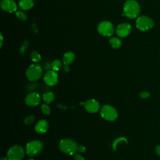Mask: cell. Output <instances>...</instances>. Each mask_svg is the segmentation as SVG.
<instances>
[{
    "label": "cell",
    "instance_id": "cell-7",
    "mask_svg": "<svg viewBox=\"0 0 160 160\" xmlns=\"http://www.w3.org/2000/svg\"><path fill=\"white\" fill-rule=\"evenodd\" d=\"M136 25L139 30L144 31L151 29L154 26V22L151 18L143 15L138 18L136 21Z\"/></svg>",
    "mask_w": 160,
    "mask_h": 160
},
{
    "label": "cell",
    "instance_id": "cell-28",
    "mask_svg": "<svg viewBox=\"0 0 160 160\" xmlns=\"http://www.w3.org/2000/svg\"><path fill=\"white\" fill-rule=\"evenodd\" d=\"M77 151H78L80 152H84L86 151V148L84 146H79L78 147Z\"/></svg>",
    "mask_w": 160,
    "mask_h": 160
},
{
    "label": "cell",
    "instance_id": "cell-32",
    "mask_svg": "<svg viewBox=\"0 0 160 160\" xmlns=\"http://www.w3.org/2000/svg\"><path fill=\"white\" fill-rule=\"evenodd\" d=\"M0 37H1V44H0V46H1V47L2 45V42H3V37H2V34H0Z\"/></svg>",
    "mask_w": 160,
    "mask_h": 160
},
{
    "label": "cell",
    "instance_id": "cell-4",
    "mask_svg": "<svg viewBox=\"0 0 160 160\" xmlns=\"http://www.w3.org/2000/svg\"><path fill=\"white\" fill-rule=\"evenodd\" d=\"M101 116L105 120L109 121H115L118 118V112L116 109L112 106L106 104L101 109Z\"/></svg>",
    "mask_w": 160,
    "mask_h": 160
},
{
    "label": "cell",
    "instance_id": "cell-30",
    "mask_svg": "<svg viewBox=\"0 0 160 160\" xmlns=\"http://www.w3.org/2000/svg\"><path fill=\"white\" fill-rule=\"evenodd\" d=\"M155 152H156V153L158 156H160V145L157 146L156 147V148H155Z\"/></svg>",
    "mask_w": 160,
    "mask_h": 160
},
{
    "label": "cell",
    "instance_id": "cell-19",
    "mask_svg": "<svg viewBox=\"0 0 160 160\" xmlns=\"http://www.w3.org/2000/svg\"><path fill=\"white\" fill-rule=\"evenodd\" d=\"M29 57H30L31 59L34 62H38L41 59V56L40 54L36 51H32L30 52Z\"/></svg>",
    "mask_w": 160,
    "mask_h": 160
},
{
    "label": "cell",
    "instance_id": "cell-6",
    "mask_svg": "<svg viewBox=\"0 0 160 160\" xmlns=\"http://www.w3.org/2000/svg\"><path fill=\"white\" fill-rule=\"evenodd\" d=\"M43 148V144L39 140H33L27 143L26 152L29 156H34L39 154Z\"/></svg>",
    "mask_w": 160,
    "mask_h": 160
},
{
    "label": "cell",
    "instance_id": "cell-23",
    "mask_svg": "<svg viewBox=\"0 0 160 160\" xmlns=\"http://www.w3.org/2000/svg\"><path fill=\"white\" fill-rule=\"evenodd\" d=\"M34 119L35 118L33 115H30V116H26L24 119V122L25 124H27V125L31 124L34 122Z\"/></svg>",
    "mask_w": 160,
    "mask_h": 160
},
{
    "label": "cell",
    "instance_id": "cell-21",
    "mask_svg": "<svg viewBox=\"0 0 160 160\" xmlns=\"http://www.w3.org/2000/svg\"><path fill=\"white\" fill-rule=\"evenodd\" d=\"M16 15L17 18L22 21H26L27 20V16L26 14L22 11H16Z\"/></svg>",
    "mask_w": 160,
    "mask_h": 160
},
{
    "label": "cell",
    "instance_id": "cell-31",
    "mask_svg": "<svg viewBox=\"0 0 160 160\" xmlns=\"http://www.w3.org/2000/svg\"><path fill=\"white\" fill-rule=\"evenodd\" d=\"M64 71L65 72H69V68L68 67V66H66L64 65Z\"/></svg>",
    "mask_w": 160,
    "mask_h": 160
},
{
    "label": "cell",
    "instance_id": "cell-12",
    "mask_svg": "<svg viewBox=\"0 0 160 160\" xmlns=\"http://www.w3.org/2000/svg\"><path fill=\"white\" fill-rule=\"evenodd\" d=\"M1 9L8 12H13L17 11V4L14 0H1L0 2Z\"/></svg>",
    "mask_w": 160,
    "mask_h": 160
},
{
    "label": "cell",
    "instance_id": "cell-14",
    "mask_svg": "<svg viewBox=\"0 0 160 160\" xmlns=\"http://www.w3.org/2000/svg\"><path fill=\"white\" fill-rule=\"evenodd\" d=\"M48 126V121L45 119H41L36 124L35 131L39 134H43L47 131Z\"/></svg>",
    "mask_w": 160,
    "mask_h": 160
},
{
    "label": "cell",
    "instance_id": "cell-3",
    "mask_svg": "<svg viewBox=\"0 0 160 160\" xmlns=\"http://www.w3.org/2000/svg\"><path fill=\"white\" fill-rule=\"evenodd\" d=\"M42 74V68L40 64H33L30 65L26 70V75L31 81H36L39 79Z\"/></svg>",
    "mask_w": 160,
    "mask_h": 160
},
{
    "label": "cell",
    "instance_id": "cell-18",
    "mask_svg": "<svg viewBox=\"0 0 160 160\" xmlns=\"http://www.w3.org/2000/svg\"><path fill=\"white\" fill-rule=\"evenodd\" d=\"M109 43L111 46L114 49H118L122 46L121 41L116 37H113L109 40Z\"/></svg>",
    "mask_w": 160,
    "mask_h": 160
},
{
    "label": "cell",
    "instance_id": "cell-25",
    "mask_svg": "<svg viewBox=\"0 0 160 160\" xmlns=\"http://www.w3.org/2000/svg\"><path fill=\"white\" fill-rule=\"evenodd\" d=\"M28 41H24V42L22 43V44L21 45V48H20V52L21 54H24V52L26 51V50L27 49V47H28Z\"/></svg>",
    "mask_w": 160,
    "mask_h": 160
},
{
    "label": "cell",
    "instance_id": "cell-24",
    "mask_svg": "<svg viewBox=\"0 0 160 160\" xmlns=\"http://www.w3.org/2000/svg\"><path fill=\"white\" fill-rule=\"evenodd\" d=\"M41 111L43 112V114H44L46 115H48V114H50L51 110H50L49 107L47 104H43L41 105Z\"/></svg>",
    "mask_w": 160,
    "mask_h": 160
},
{
    "label": "cell",
    "instance_id": "cell-1",
    "mask_svg": "<svg viewBox=\"0 0 160 160\" xmlns=\"http://www.w3.org/2000/svg\"><path fill=\"white\" fill-rule=\"evenodd\" d=\"M123 16L129 19L136 18L140 13V6L135 0H127L123 7Z\"/></svg>",
    "mask_w": 160,
    "mask_h": 160
},
{
    "label": "cell",
    "instance_id": "cell-11",
    "mask_svg": "<svg viewBox=\"0 0 160 160\" xmlns=\"http://www.w3.org/2000/svg\"><path fill=\"white\" fill-rule=\"evenodd\" d=\"M41 102L40 95L35 92H30L25 98V103L29 106H38Z\"/></svg>",
    "mask_w": 160,
    "mask_h": 160
},
{
    "label": "cell",
    "instance_id": "cell-17",
    "mask_svg": "<svg viewBox=\"0 0 160 160\" xmlns=\"http://www.w3.org/2000/svg\"><path fill=\"white\" fill-rule=\"evenodd\" d=\"M55 98V95L52 92H47L44 93L42 96L43 101L46 103H51L52 102Z\"/></svg>",
    "mask_w": 160,
    "mask_h": 160
},
{
    "label": "cell",
    "instance_id": "cell-29",
    "mask_svg": "<svg viewBox=\"0 0 160 160\" xmlns=\"http://www.w3.org/2000/svg\"><path fill=\"white\" fill-rule=\"evenodd\" d=\"M74 160H84V159L81 155L79 154H76L74 156Z\"/></svg>",
    "mask_w": 160,
    "mask_h": 160
},
{
    "label": "cell",
    "instance_id": "cell-2",
    "mask_svg": "<svg viewBox=\"0 0 160 160\" xmlns=\"http://www.w3.org/2000/svg\"><path fill=\"white\" fill-rule=\"evenodd\" d=\"M77 143L71 139L66 138L62 139L59 143V149L68 155H72L78 149Z\"/></svg>",
    "mask_w": 160,
    "mask_h": 160
},
{
    "label": "cell",
    "instance_id": "cell-9",
    "mask_svg": "<svg viewBox=\"0 0 160 160\" xmlns=\"http://www.w3.org/2000/svg\"><path fill=\"white\" fill-rule=\"evenodd\" d=\"M44 81L45 83L49 86H54L58 81V76L56 71L49 70L46 71L44 76Z\"/></svg>",
    "mask_w": 160,
    "mask_h": 160
},
{
    "label": "cell",
    "instance_id": "cell-13",
    "mask_svg": "<svg viewBox=\"0 0 160 160\" xmlns=\"http://www.w3.org/2000/svg\"><path fill=\"white\" fill-rule=\"evenodd\" d=\"M84 105L86 110L91 113H94L98 112L100 108L99 102L94 99H90L87 100L84 102Z\"/></svg>",
    "mask_w": 160,
    "mask_h": 160
},
{
    "label": "cell",
    "instance_id": "cell-16",
    "mask_svg": "<svg viewBox=\"0 0 160 160\" xmlns=\"http://www.w3.org/2000/svg\"><path fill=\"white\" fill-rule=\"evenodd\" d=\"M75 54L72 52H66L62 57V62L64 65L68 66L74 60Z\"/></svg>",
    "mask_w": 160,
    "mask_h": 160
},
{
    "label": "cell",
    "instance_id": "cell-20",
    "mask_svg": "<svg viewBox=\"0 0 160 160\" xmlns=\"http://www.w3.org/2000/svg\"><path fill=\"white\" fill-rule=\"evenodd\" d=\"M62 67V63L59 59H55L51 62V69L54 71H59Z\"/></svg>",
    "mask_w": 160,
    "mask_h": 160
},
{
    "label": "cell",
    "instance_id": "cell-34",
    "mask_svg": "<svg viewBox=\"0 0 160 160\" xmlns=\"http://www.w3.org/2000/svg\"><path fill=\"white\" fill-rule=\"evenodd\" d=\"M28 160H34V159H32V158H29V159H28Z\"/></svg>",
    "mask_w": 160,
    "mask_h": 160
},
{
    "label": "cell",
    "instance_id": "cell-5",
    "mask_svg": "<svg viewBox=\"0 0 160 160\" xmlns=\"http://www.w3.org/2000/svg\"><path fill=\"white\" fill-rule=\"evenodd\" d=\"M24 156V150L19 145H14L11 147L7 152L8 160H22Z\"/></svg>",
    "mask_w": 160,
    "mask_h": 160
},
{
    "label": "cell",
    "instance_id": "cell-15",
    "mask_svg": "<svg viewBox=\"0 0 160 160\" xmlns=\"http://www.w3.org/2000/svg\"><path fill=\"white\" fill-rule=\"evenodd\" d=\"M18 5L21 9L27 11L32 8L34 5V1L33 0H20Z\"/></svg>",
    "mask_w": 160,
    "mask_h": 160
},
{
    "label": "cell",
    "instance_id": "cell-26",
    "mask_svg": "<svg viewBox=\"0 0 160 160\" xmlns=\"http://www.w3.org/2000/svg\"><path fill=\"white\" fill-rule=\"evenodd\" d=\"M139 96L142 99H147L150 96V93L148 91H142L139 93Z\"/></svg>",
    "mask_w": 160,
    "mask_h": 160
},
{
    "label": "cell",
    "instance_id": "cell-27",
    "mask_svg": "<svg viewBox=\"0 0 160 160\" xmlns=\"http://www.w3.org/2000/svg\"><path fill=\"white\" fill-rule=\"evenodd\" d=\"M51 64L49 63V62H46L44 65V69L46 71H48L51 69Z\"/></svg>",
    "mask_w": 160,
    "mask_h": 160
},
{
    "label": "cell",
    "instance_id": "cell-33",
    "mask_svg": "<svg viewBox=\"0 0 160 160\" xmlns=\"http://www.w3.org/2000/svg\"><path fill=\"white\" fill-rule=\"evenodd\" d=\"M0 160H8V159L7 157H6V158H4V157H2V158H1V159H0Z\"/></svg>",
    "mask_w": 160,
    "mask_h": 160
},
{
    "label": "cell",
    "instance_id": "cell-22",
    "mask_svg": "<svg viewBox=\"0 0 160 160\" xmlns=\"http://www.w3.org/2000/svg\"><path fill=\"white\" fill-rule=\"evenodd\" d=\"M122 141H124V142H128V141H127V139L125 138H124V137H121V138H117L116 139H115L114 140V141L113 142V143H112V148H113V149L114 150H116V146H117V144L119 143V142H122Z\"/></svg>",
    "mask_w": 160,
    "mask_h": 160
},
{
    "label": "cell",
    "instance_id": "cell-8",
    "mask_svg": "<svg viewBox=\"0 0 160 160\" xmlns=\"http://www.w3.org/2000/svg\"><path fill=\"white\" fill-rule=\"evenodd\" d=\"M98 31L103 36L109 37L113 34L114 32V28L111 22L108 21H104L98 24Z\"/></svg>",
    "mask_w": 160,
    "mask_h": 160
},
{
    "label": "cell",
    "instance_id": "cell-10",
    "mask_svg": "<svg viewBox=\"0 0 160 160\" xmlns=\"http://www.w3.org/2000/svg\"><path fill=\"white\" fill-rule=\"evenodd\" d=\"M131 31V26L129 23L124 22L119 24L116 29V34L121 38L128 36Z\"/></svg>",
    "mask_w": 160,
    "mask_h": 160
}]
</instances>
